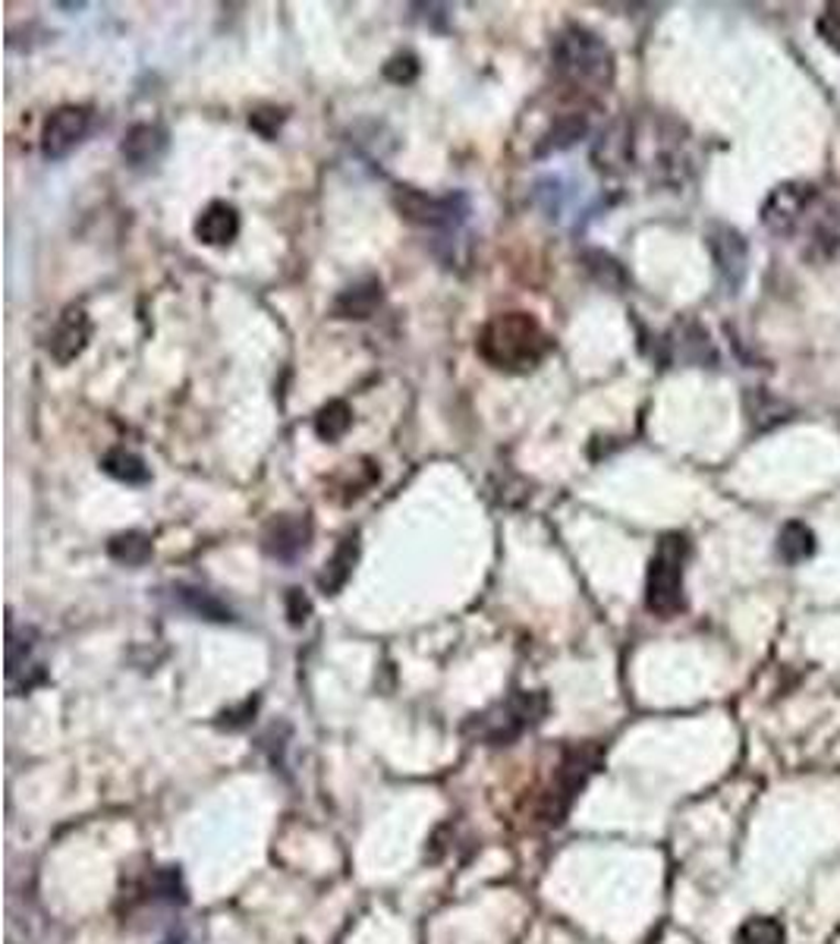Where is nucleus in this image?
Instances as JSON below:
<instances>
[{
	"instance_id": "obj_20",
	"label": "nucleus",
	"mask_w": 840,
	"mask_h": 944,
	"mask_svg": "<svg viewBox=\"0 0 840 944\" xmlns=\"http://www.w3.org/2000/svg\"><path fill=\"white\" fill-rule=\"evenodd\" d=\"M350 425H353V410H350L343 400L325 403V406L318 410V416H315V432H318V438L325 441L343 438Z\"/></svg>"
},
{
	"instance_id": "obj_6",
	"label": "nucleus",
	"mask_w": 840,
	"mask_h": 944,
	"mask_svg": "<svg viewBox=\"0 0 840 944\" xmlns=\"http://www.w3.org/2000/svg\"><path fill=\"white\" fill-rule=\"evenodd\" d=\"M91 113L89 108H76V105H67V108H57L51 117L45 120V130H42V154L51 158V161H61L67 158L89 132Z\"/></svg>"
},
{
	"instance_id": "obj_18",
	"label": "nucleus",
	"mask_w": 840,
	"mask_h": 944,
	"mask_svg": "<svg viewBox=\"0 0 840 944\" xmlns=\"http://www.w3.org/2000/svg\"><path fill=\"white\" fill-rule=\"evenodd\" d=\"M108 554L127 567H142L152 557V539L145 532H120L108 542Z\"/></svg>"
},
{
	"instance_id": "obj_14",
	"label": "nucleus",
	"mask_w": 840,
	"mask_h": 944,
	"mask_svg": "<svg viewBox=\"0 0 840 944\" xmlns=\"http://www.w3.org/2000/svg\"><path fill=\"white\" fill-rule=\"evenodd\" d=\"M32 637H35L32 630H17V627L10 623V642H7V681H10V686H17V683H20V674H29V671H35V674L45 677L42 664L32 659V649H35Z\"/></svg>"
},
{
	"instance_id": "obj_13",
	"label": "nucleus",
	"mask_w": 840,
	"mask_h": 944,
	"mask_svg": "<svg viewBox=\"0 0 840 944\" xmlns=\"http://www.w3.org/2000/svg\"><path fill=\"white\" fill-rule=\"evenodd\" d=\"M381 303V284L375 278L359 281V284L347 286L337 300H334V315L337 318H369Z\"/></svg>"
},
{
	"instance_id": "obj_12",
	"label": "nucleus",
	"mask_w": 840,
	"mask_h": 944,
	"mask_svg": "<svg viewBox=\"0 0 840 944\" xmlns=\"http://www.w3.org/2000/svg\"><path fill=\"white\" fill-rule=\"evenodd\" d=\"M167 149V132L157 130L152 123H139L133 130L127 132L120 152L127 158V164L133 167H145V164H155L157 158Z\"/></svg>"
},
{
	"instance_id": "obj_23",
	"label": "nucleus",
	"mask_w": 840,
	"mask_h": 944,
	"mask_svg": "<svg viewBox=\"0 0 840 944\" xmlns=\"http://www.w3.org/2000/svg\"><path fill=\"white\" fill-rule=\"evenodd\" d=\"M586 262H589V268L596 271V278L601 281V284L608 286H623L626 284V274H623V268H620L611 256H604V252H589L586 256Z\"/></svg>"
},
{
	"instance_id": "obj_10",
	"label": "nucleus",
	"mask_w": 840,
	"mask_h": 944,
	"mask_svg": "<svg viewBox=\"0 0 840 944\" xmlns=\"http://www.w3.org/2000/svg\"><path fill=\"white\" fill-rule=\"evenodd\" d=\"M89 334H91L89 315H86L83 308L73 306L61 315V322H57L54 330H51V337H47V350H51V356H54L57 362H73L79 352L86 350Z\"/></svg>"
},
{
	"instance_id": "obj_25",
	"label": "nucleus",
	"mask_w": 840,
	"mask_h": 944,
	"mask_svg": "<svg viewBox=\"0 0 840 944\" xmlns=\"http://www.w3.org/2000/svg\"><path fill=\"white\" fill-rule=\"evenodd\" d=\"M416 73H419V64H416L413 54H400V57H394L391 64L384 66V76H388L391 83H413Z\"/></svg>"
},
{
	"instance_id": "obj_9",
	"label": "nucleus",
	"mask_w": 840,
	"mask_h": 944,
	"mask_svg": "<svg viewBox=\"0 0 840 944\" xmlns=\"http://www.w3.org/2000/svg\"><path fill=\"white\" fill-rule=\"evenodd\" d=\"M542 712H545V699H542L538 693L513 696L508 705L498 708V715H486V718H482L486 737L488 740H494V744H508L516 734H523L526 727L535 725Z\"/></svg>"
},
{
	"instance_id": "obj_3",
	"label": "nucleus",
	"mask_w": 840,
	"mask_h": 944,
	"mask_svg": "<svg viewBox=\"0 0 840 944\" xmlns=\"http://www.w3.org/2000/svg\"><path fill=\"white\" fill-rule=\"evenodd\" d=\"M686 539L680 532H670L658 542V551L648 564L645 576V608L658 617H674L684 611V564Z\"/></svg>"
},
{
	"instance_id": "obj_17",
	"label": "nucleus",
	"mask_w": 840,
	"mask_h": 944,
	"mask_svg": "<svg viewBox=\"0 0 840 944\" xmlns=\"http://www.w3.org/2000/svg\"><path fill=\"white\" fill-rule=\"evenodd\" d=\"M777 549H781V557L787 564H803V561H809L816 554V535H812V529L806 527V523L794 520V523H787V527L781 529Z\"/></svg>"
},
{
	"instance_id": "obj_22",
	"label": "nucleus",
	"mask_w": 840,
	"mask_h": 944,
	"mask_svg": "<svg viewBox=\"0 0 840 944\" xmlns=\"http://www.w3.org/2000/svg\"><path fill=\"white\" fill-rule=\"evenodd\" d=\"M177 593L179 598H183V605H186V608H193L196 615L208 617V620H230V608L221 605V601H218L211 593H205V589H193V586H179Z\"/></svg>"
},
{
	"instance_id": "obj_21",
	"label": "nucleus",
	"mask_w": 840,
	"mask_h": 944,
	"mask_svg": "<svg viewBox=\"0 0 840 944\" xmlns=\"http://www.w3.org/2000/svg\"><path fill=\"white\" fill-rule=\"evenodd\" d=\"M737 944H787V929L774 916H750L737 929Z\"/></svg>"
},
{
	"instance_id": "obj_5",
	"label": "nucleus",
	"mask_w": 840,
	"mask_h": 944,
	"mask_svg": "<svg viewBox=\"0 0 840 944\" xmlns=\"http://www.w3.org/2000/svg\"><path fill=\"white\" fill-rule=\"evenodd\" d=\"M708 252H711V262L718 268L721 281L737 290L746 281V271H750V246L743 240V234L730 224H714L708 227Z\"/></svg>"
},
{
	"instance_id": "obj_16",
	"label": "nucleus",
	"mask_w": 840,
	"mask_h": 944,
	"mask_svg": "<svg viewBox=\"0 0 840 944\" xmlns=\"http://www.w3.org/2000/svg\"><path fill=\"white\" fill-rule=\"evenodd\" d=\"M101 469H105L108 476H113L117 482H127V485H145L149 479H152V473H149L145 460H142L139 454H133V451H127V447H117V451H111V454L101 460Z\"/></svg>"
},
{
	"instance_id": "obj_11",
	"label": "nucleus",
	"mask_w": 840,
	"mask_h": 944,
	"mask_svg": "<svg viewBox=\"0 0 840 944\" xmlns=\"http://www.w3.org/2000/svg\"><path fill=\"white\" fill-rule=\"evenodd\" d=\"M237 234H240V215L227 202H211L196 220V237L205 246H227L237 240Z\"/></svg>"
},
{
	"instance_id": "obj_7",
	"label": "nucleus",
	"mask_w": 840,
	"mask_h": 944,
	"mask_svg": "<svg viewBox=\"0 0 840 944\" xmlns=\"http://www.w3.org/2000/svg\"><path fill=\"white\" fill-rule=\"evenodd\" d=\"M312 539V523L309 517L303 513H281L268 523L265 535H262V549H265L268 557L274 561H284V564H293L296 557H303L306 549H309Z\"/></svg>"
},
{
	"instance_id": "obj_15",
	"label": "nucleus",
	"mask_w": 840,
	"mask_h": 944,
	"mask_svg": "<svg viewBox=\"0 0 840 944\" xmlns=\"http://www.w3.org/2000/svg\"><path fill=\"white\" fill-rule=\"evenodd\" d=\"M356 557H359V535L350 532V535L337 545V551L331 554V561L325 564V573L318 576V586L331 595L337 593V589H343V583L350 579V573H353L356 567Z\"/></svg>"
},
{
	"instance_id": "obj_24",
	"label": "nucleus",
	"mask_w": 840,
	"mask_h": 944,
	"mask_svg": "<svg viewBox=\"0 0 840 944\" xmlns=\"http://www.w3.org/2000/svg\"><path fill=\"white\" fill-rule=\"evenodd\" d=\"M816 29L818 35H821V42L828 44V47H834L840 54V3H828V7H825V13L818 17Z\"/></svg>"
},
{
	"instance_id": "obj_4",
	"label": "nucleus",
	"mask_w": 840,
	"mask_h": 944,
	"mask_svg": "<svg viewBox=\"0 0 840 944\" xmlns=\"http://www.w3.org/2000/svg\"><path fill=\"white\" fill-rule=\"evenodd\" d=\"M397 211L406 220L413 224H422V227H435V230H450V227H460L469 215V202L460 193H450V196H425L419 189H410V186H400L397 196Z\"/></svg>"
},
{
	"instance_id": "obj_1",
	"label": "nucleus",
	"mask_w": 840,
	"mask_h": 944,
	"mask_svg": "<svg viewBox=\"0 0 840 944\" xmlns=\"http://www.w3.org/2000/svg\"><path fill=\"white\" fill-rule=\"evenodd\" d=\"M548 350H552L548 334L526 312L494 315L479 334V356L501 372L535 369Z\"/></svg>"
},
{
	"instance_id": "obj_26",
	"label": "nucleus",
	"mask_w": 840,
	"mask_h": 944,
	"mask_svg": "<svg viewBox=\"0 0 840 944\" xmlns=\"http://www.w3.org/2000/svg\"><path fill=\"white\" fill-rule=\"evenodd\" d=\"M306 615H309V601L299 595V589H290V620L299 623V620H306Z\"/></svg>"
},
{
	"instance_id": "obj_8",
	"label": "nucleus",
	"mask_w": 840,
	"mask_h": 944,
	"mask_svg": "<svg viewBox=\"0 0 840 944\" xmlns=\"http://www.w3.org/2000/svg\"><path fill=\"white\" fill-rule=\"evenodd\" d=\"M812 198H816V189L803 186V183H784V186L772 189V196L762 205L765 227L774 234H794L796 224L806 215V208L812 205Z\"/></svg>"
},
{
	"instance_id": "obj_19",
	"label": "nucleus",
	"mask_w": 840,
	"mask_h": 944,
	"mask_svg": "<svg viewBox=\"0 0 840 944\" xmlns=\"http://www.w3.org/2000/svg\"><path fill=\"white\" fill-rule=\"evenodd\" d=\"M586 130H589V123H586V117H582V113H564V117L554 123L552 130H548L545 142L538 145V154H552V152H564V149H570L576 139H582V135H586Z\"/></svg>"
},
{
	"instance_id": "obj_27",
	"label": "nucleus",
	"mask_w": 840,
	"mask_h": 944,
	"mask_svg": "<svg viewBox=\"0 0 840 944\" xmlns=\"http://www.w3.org/2000/svg\"><path fill=\"white\" fill-rule=\"evenodd\" d=\"M161 944H186V935H177V932H174V935H167Z\"/></svg>"
},
{
	"instance_id": "obj_2",
	"label": "nucleus",
	"mask_w": 840,
	"mask_h": 944,
	"mask_svg": "<svg viewBox=\"0 0 840 944\" xmlns=\"http://www.w3.org/2000/svg\"><path fill=\"white\" fill-rule=\"evenodd\" d=\"M552 61L554 69L574 86L604 88L614 79L611 47L601 42L596 32H589L582 25H570L554 39Z\"/></svg>"
}]
</instances>
